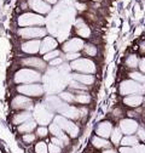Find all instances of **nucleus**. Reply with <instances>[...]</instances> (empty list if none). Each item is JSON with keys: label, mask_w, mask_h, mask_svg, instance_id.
<instances>
[{"label": "nucleus", "mask_w": 145, "mask_h": 153, "mask_svg": "<svg viewBox=\"0 0 145 153\" xmlns=\"http://www.w3.org/2000/svg\"><path fill=\"white\" fill-rule=\"evenodd\" d=\"M12 79H13V83H15L16 85L41 83V80H42V73L35 71V69L21 67L20 69H17V71L15 72Z\"/></svg>", "instance_id": "f257e3e1"}, {"label": "nucleus", "mask_w": 145, "mask_h": 153, "mask_svg": "<svg viewBox=\"0 0 145 153\" xmlns=\"http://www.w3.org/2000/svg\"><path fill=\"white\" fill-rule=\"evenodd\" d=\"M56 123L64 134H67V135L71 139V140H76L80 137L81 135V126L75 123L74 120H70V119H67L62 116H59V114H54V118L53 120Z\"/></svg>", "instance_id": "f03ea898"}, {"label": "nucleus", "mask_w": 145, "mask_h": 153, "mask_svg": "<svg viewBox=\"0 0 145 153\" xmlns=\"http://www.w3.org/2000/svg\"><path fill=\"white\" fill-rule=\"evenodd\" d=\"M31 114H33V119L36 122L38 125L48 126L52 123L56 113L52 112L45 103H36L34 105Z\"/></svg>", "instance_id": "7ed1b4c3"}, {"label": "nucleus", "mask_w": 145, "mask_h": 153, "mask_svg": "<svg viewBox=\"0 0 145 153\" xmlns=\"http://www.w3.org/2000/svg\"><path fill=\"white\" fill-rule=\"evenodd\" d=\"M69 67L72 72L75 73H83V74H94L98 72L97 63L92 59H87V57L81 56L80 59L75 60L69 63Z\"/></svg>", "instance_id": "20e7f679"}, {"label": "nucleus", "mask_w": 145, "mask_h": 153, "mask_svg": "<svg viewBox=\"0 0 145 153\" xmlns=\"http://www.w3.org/2000/svg\"><path fill=\"white\" fill-rule=\"evenodd\" d=\"M46 23L45 17L38 15L35 12H23L17 17V26L18 28L24 27H44Z\"/></svg>", "instance_id": "39448f33"}, {"label": "nucleus", "mask_w": 145, "mask_h": 153, "mask_svg": "<svg viewBox=\"0 0 145 153\" xmlns=\"http://www.w3.org/2000/svg\"><path fill=\"white\" fill-rule=\"evenodd\" d=\"M15 91L20 95H24L30 99H40L44 96L45 89L44 84L41 83H33V84H21V85H16Z\"/></svg>", "instance_id": "423d86ee"}, {"label": "nucleus", "mask_w": 145, "mask_h": 153, "mask_svg": "<svg viewBox=\"0 0 145 153\" xmlns=\"http://www.w3.org/2000/svg\"><path fill=\"white\" fill-rule=\"evenodd\" d=\"M17 35L21 38L22 40H34L39 39L41 40L42 38L47 35V29L45 27H24L18 28Z\"/></svg>", "instance_id": "0eeeda50"}, {"label": "nucleus", "mask_w": 145, "mask_h": 153, "mask_svg": "<svg viewBox=\"0 0 145 153\" xmlns=\"http://www.w3.org/2000/svg\"><path fill=\"white\" fill-rule=\"evenodd\" d=\"M119 92L120 95L123 97V96H128V95H144L145 91H144V88H143V84L140 83H137L132 79H124L120 83L119 85Z\"/></svg>", "instance_id": "6e6552de"}, {"label": "nucleus", "mask_w": 145, "mask_h": 153, "mask_svg": "<svg viewBox=\"0 0 145 153\" xmlns=\"http://www.w3.org/2000/svg\"><path fill=\"white\" fill-rule=\"evenodd\" d=\"M18 63H20L21 67L35 69L41 73L47 69V63L42 60V57H39V56H23L20 59Z\"/></svg>", "instance_id": "1a4fd4ad"}, {"label": "nucleus", "mask_w": 145, "mask_h": 153, "mask_svg": "<svg viewBox=\"0 0 145 153\" xmlns=\"http://www.w3.org/2000/svg\"><path fill=\"white\" fill-rule=\"evenodd\" d=\"M34 105H35V102L33 99L27 97L24 95H20V94L15 95L10 102L11 108L16 112H18V111H33Z\"/></svg>", "instance_id": "9d476101"}, {"label": "nucleus", "mask_w": 145, "mask_h": 153, "mask_svg": "<svg viewBox=\"0 0 145 153\" xmlns=\"http://www.w3.org/2000/svg\"><path fill=\"white\" fill-rule=\"evenodd\" d=\"M115 128V124L113 120L110 119H104V120H100L94 126V135L97 136H100V137H104V139H109L111 135V131L113 129Z\"/></svg>", "instance_id": "9b49d317"}, {"label": "nucleus", "mask_w": 145, "mask_h": 153, "mask_svg": "<svg viewBox=\"0 0 145 153\" xmlns=\"http://www.w3.org/2000/svg\"><path fill=\"white\" fill-rule=\"evenodd\" d=\"M139 122L137 119H132V118H122L121 120L117 122V126L121 130V132L123 135H134L135 131L138 130L139 126Z\"/></svg>", "instance_id": "f8f14e48"}, {"label": "nucleus", "mask_w": 145, "mask_h": 153, "mask_svg": "<svg viewBox=\"0 0 145 153\" xmlns=\"http://www.w3.org/2000/svg\"><path fill=\"white\" fill-rule=\"evenodd\" d=\"M83 45H85V40L80 39L78 36H72V38H69L68 40H65L62 44L61 51L64 53H67V52H81Z\"/></svg>", "instance_id": "ddd939ff"}, {"label": "nucleus", "mask_w": 145, "mask_h": 153, "mask_svg": "<svg viewBox=\"0 0 145 153\" xmlns=\"http://www.w3.org/2000/svg\"><path fill=\"white\" fill-rule=\"evenodd\" d=\"M89 147L93 148L94 151H98V152H103L105 149L115 148L111 145V142H110V140H109V139H104V137L97 136V135H94V134L89 139Z\"/></svg>", "instance_id": "4468645a"}, {"label": "nucleus", "mask_w": 145, "mask_h": 153, "mask_svg": "<svg viewBox=\"0 0 145 153\" xmlns=\"http://www.w3.org/2000/svg\"><path fill=\"white\" fill-rule=\"evenodd\" d=\"M20 50L24 55L35 56L40 52V40L34 39V40H23L20 45Z\"/></svg>", "instance_id": "2eb2a0df"}, {"label": "nucleus", "mask_w": 145, "mask_h": 153, "mask_svg": "<svg viewBox=\"0 0 145 153\" xmlns=\"http://www.w3.org/2000/svg\"><path fill=\"white\" fill-rule=\"evenodd\" d=\"M28 9L31 10V12H35L38 15H47L51 11V5H48L47 3H45L44 0H28Z\"/></svg>", "instance_id": "dca6fc26"}, {"label": "nucleus", "mask_w": 145, "mask_h": 153, "mask_svg": "<svg viewBox=\"0 0 145 153\" xmlns=\"http://www.w3.org/2000/svg\"><path fill=\"white\" fill-rule=\"evenodd\" d=\"M59 46V42L56 39L54 36L52 35H46L45 38H42V39L40 40V55H45L50 51H53L58 49Z\"/></svg>", "instance_id": "f3484780"}, {"label": "nucleus", "mask_w": 145, "mask_h": 153, "mask_svg": "<svg viewBox=\"0 0 145 153\" xmlns=\"http://www.w3.org/2000/svg\"><path fill=\"white\" fill-rule=\"evenodd\" d=\"M122 103L130 109L139 108L144 105V95H128V96H123Z\"/></svg>", "instance_id": "a211bd4d"}, {"label": "nucleus", "mask_w": 145, "mask_h": 153, "mask_svg": "<svg viewBox=\"0 0 145 153\" xmlns=\"http://www.w3.org/2000/svg\"><path fill=\"white\" fill-rule=\"evenodd\" d=\"M70 75H71L72 80H76V82H79L86 86H89V88H92L93 84L96 83V75L94 74H83V73L72 72Z\"/></svg>", "instance_id": "6ab92c4d"}, {"label": "nucleus", "mask_w": 145, "mask_h": 153, "mask_svg": "<svg viewBox=\"0 0 145 153\" xmlns=\"http://www.w3.org/2000/svg\"><path fill=\"white\" fill-rule=\"evenodd\" d=\"M33 118V114H31V111H18L16 112L15 114H12L11 117V124L16 128L20 124L29 120Z\"/></svg>", "instance_id": "aec40b11"}, {"label": "nucleus", "mask_w": 145, "mask_h": 153, "mask_svg": "<svg viewBox=\"0 0 145 153\" xmlns=\"http://www.w3.org/2000/svg\"><path fill=\"white\" fill-rule=\"evenodd\" d=\"M36 126H38V124H36V122L31 118L22 124H20L18 126H16V132L18 134V136L20 135H23V134H29V132H34Z\"/></svg>", "instance_id": "412c9836"}, {"label": "nucleus", "mask_w": 145, "mask_h": 153, "mask_svg": "<svg viewBox=\"0 0 145 153\" xmlns=\"http://www.w3.org/2000/svg\"><path fill=\"white\" fill-rule=\"evenodd\" d=\"M45 105H46L52 112L57 113V112L61 109V107L64 105V102H63L58 96H56V95H50V96H47L46 100H45Z\"/></svg>", "instance_id": "4be33fe9"}, {"label": "nucleus", "mask_w": 145, "mask_h": 153, "mask_svg": "<svg viewBox=\"0 0 145 153\" xmlns=\"http://www.w3.org/2000/svg\"><path fill=\"white\" fill-rule=\"evenodd\" d=\"M98 46L93 43H85L83 48H82V51H81V55H83V57H87V59H96L98 56Z\"/></svg>", "instance_id": "5701e85b"}, {"label": "nucleus", "mask_w": 145, "mask_h": 153, "mask_svg": "<svg viewBox=\"0 0 145 153\" xmlns=\"http://www.w3.org/2000/svg\"><path fill=\"white\" fill-rule=\"evenodd\" d=\"M75 99H74V103L79 105V106H88L92 102V96H91V92H78L74 94Z\"/></svg>", "instance_id": "b1692460"}, {"label": "nucleus", "mask_w": 145, "mask_h": 153, "mask_svg": "<svg viewBox=\"0 0 145 153\" xmlns=\"http://www.w3.org/2000/svg\"><path fill=\"white\" fill-rule=\"evenodd\" d=\"M138 65H139V56L135 53H130L126 56L124 59V67L128 71H135L138 69Z\"/></svg>", "instance_id": "393cba45"}, {"label": "nucleus", "mask_w": 145, "mask_h": 153, "mask_svg": "<svg viewBox=\"0 0 145 153\" xmlns=\"http://www.w3.org/2000/svg\"><path fill=\"white\" fill-rule=\"evenodd\" d=\"M122 137H123V134L121 132V130L119 129V126L115 125V128H114L113 131H111L110 137H109V140H110L111 145H113L114 147H119V146H120V142H121V140H122Z\"/></svg>", "instance_id": "a878e982"}, {"label": "nucleus", "mask_w": 145, "mask_h": 153, "mask_svg": "<svg viewBox=\"0 0 145 153\" xmlns=\"http://www.w3.org/2000/svg\"><path fill=\"white\" fill-rule=\"evenodd\" d=\"M36 141H38V137L34 132H29V134H23V135H20V142L23 143L24 146H29L31 147Z\"/></svg>", "instance_id": "bb28decb"}, {"label": "nucleus", "mask_w": 145, "mask_h": 153, "mask_svg": "<svg viewBox=\"0 0 145 153\" xmlns=\"http://www.w3.org/2000/svg\"><path fill=\"white\" fill-rule=\"evenodd\" d=\"M138 143H140V142H139V140L135 135H123V137L120 142V146H122V147H133Z\"/></svg>", "instance_id": "cd10ccee"}, {"label": "nucleus", "mask_w": 145, "mask_h": 153, "mask_svg": "<svg viewBox=\"0 0 145 153\" xmlns=\"http://www.w3.org/2000/svg\"><path fill=\"white\" fill-rule=\"evenodd\" d=\"M33 153H48V146L46 140H38L31 146Z\"/></svg>", "instance_id": "c85d7f7f"}, {"label": "nucleus", "mask_w": 145, "mask_h": 153, "mask_svg": "<svg viewBox=\"0 0 145 153\" xmlns=\"http://www.w3.org/2000/svg\"><path fill=\"white\" fill-rule=\"evenodd\" d=\"M75 34L78 35V38H80V39L85 40V39H89L91 35H92V29L89 28L88 25H85L80 28H76L75 29Z\"/></svg>", "instance_id": "c756f323"}, {"label": "nucleus", "mask_w": 145, "mask_h": 153, "mask_svg": "<svg viewBox=\"0 0 145 153\" xmlns=\"http://www.w3.org/2000/svg\"><path fill=\"white\" fill-rule=\"evenodd\" d=\"M34 134L38 137V140H47L50 137V131H48V126H44V125H38L34 131Z\"/></svg>", "instance_id": "7c9ffc66"}, {"label": "nucleus", "mask_w": 145, "mask_h": 153, "mask_svg": "<svg viewBox=\"0 0 145 153\" xmlns=\"http://www.w3.org/2000/svg\"><path fill=\"white\" fill-rule=\"evenodd\" d=\"M58 97L67 105H70V103H74V99H75V95L72 94L71 91H69L68 89L67 90H63L58 94Z\"/></svg>", "instance_id": "2f4dec72"}, {"label": "nucleus", "mask_w": 145, "mask_h": 153, "mask_svg": "<svg viewBox=\"0 0 145 153\" xmlns=\"http://www.w3.org/2000/svg\"><path fill=\"white\" fill-rule=\"evenodd\" d=\"M123 116H126V112L122 109V107H114L110 112V120L113 122H119L122 118H124Z\"/></svg>", "instance_id": "473e14b6"}, {"label": "nucleus", "mask_w": 145, "mask_h": 153, "mask_svg": "<svg viewBox=\"0 0 145 153\" xmlns=\"http://www.w3.org/2000/svg\"><path fill=\"white\" fill-rule=\"evenodd\" d=\"M128 78L134 80V82H137V83L143 84V82L145 79V75L143 73H140L138 69H135V71H130L128 72Z\"/></svg>", "instance_id": "72a5a7b5"}, {"label": "nucleus", "mask_w": 145, "mask_h": 153, "mask_svg": "<svg viewBox=\"0 0 145 153\" xmlns=\"http://www.w3.org/2000/svg\"><path fill=\"white\" fill-rule=\"evenodd\" d=\"M61 55H62V51H61L59 49H56V50L50 51V52L42 55V60H44L46 63H48L50 61H52V60H54V59H57V57H59Z\"/></svg>", "instance_id": "f704fd0d"}, {"label": "nucleus", "mask_w": 145, "mask_h": 153, "mask_svg": "<svg viewBox=\"0 0 145 153\" xmlns=\"http://www.w3.org/2000/svg\"><path fill=\"white\" fill-rule=\"evenodd\" d=\"M82 55H81V52H67V53H64L62 57L64 59V61H67V62H72V61H75V60H78V59H80Z\"/></svg>", "instance_id": "c9c22d12"}, {"label": "nucleus", "mask_w": 145, "mask_h": 153, "mask_svg": "<svg viewBox=\"0 0 145 153\" xmlns=\"http://www.w3.org/2000/svg\"><path fill=\"white\" fill-rule=\"evenodd\" d=\"M134 135L138 137L139 142H141V143H145V125H144V124H139V126H138V130L135 131V134H134Z\"/></svg>", "instance_id": "e433bc0d"}, {"label": "nucleus", "mask_w": 145, "mask_h": 153, "mask_svg": "<svg viewBox=\"0 0 145 153\" xmlns=\"http://www.w3.org/2000/svg\"><path fill=\"white\" fill-rule=\"evenodd\" d=\"M64 62H65V61H64V59H63L62 56H59V57H57V59H54V60L50 61V62L47 63V66H50L51 68H58V67H59V66H62Z\"/></svg>", "instance_id": "4c0bfd02"}, {"label": "nucleus", "mask_w": 145, "mask_h": 153, "mask_svg": "<svg viewBox=\"0 0 145 153\" xmlns=\"http://www.w3.org/2000/svg\"><path fill=\"white\" fill-rule=\"evenodd\" d=\"M47 146H48V153H64V149L57 145H54L50 141H47Z\"/></svg>", "instance_id": "58836bf2"}, {"label": "nucleus", "mask_w": 145, "mask_h": 153, "mask_svg": "<svg viewBox=\"0 0 145 153\" xmlns=\"http://www.w3.org/2000/svg\"><path fill=\"white\" fill-rule=\"evenodd\" d=\"M138 71L145 75V57L139 59V65H138Z\"/></svg>", "instance_id": "ea45409f"}, {"label": "nucleus", "mask_w": 145, "mask_h": 153, "mask_svg": "<svg viewBox=\"0 0 145 153\" xmlns=\"http://www.w3.org/2000/svg\"><path fill=\"white\" fill-rule=\"evenodd\" d=\"M139 52L140 53H145V40L140 42V44H139Z\"/></svg>", "instance_id": "a19ab883"}, {"label": "nucleus", "mask_w": 145, "mask_h": 153, "mask_svg": "<svg viewBox=\"0 0 145 153\" xmlns=\"http://www.w3.org/2000/svg\"><path fill=\"white\" fill-rule=\"evenodd\" d=\"M76 7H78V10H82V11H85L86 10V5L85 4H76Z\"/></svg>", "instance_id": "79ce46f5"}, {"label": "nucleus", "mask_w": 145, "mask_h": 153, "mask_svg": "<svg viewBox=\"0 0 145 153\" xmlns=\"http://www.w3.org/2000/svg\"><path fill=\"white\" fill-rule=\"evenodd\" d=\"M45 3H47L48 5H53V4H56L57 3V0H44Z\"/></svg>", "instance_id": "37998d69"}, {"label": "nucleus", "mask_w": 145, "mask_h": 153, "mask_svg": "<svg viewBox=\"0 0 145 153\" xmlns=\"http://www.w3.org/2000/svg\"><path fill=\"white\" fill-rule=\"evenodd\" d=\"M91 148V147H89ZM83 153H100V152H98V151H94L93 148H91V149H87V151H85Z\"/></svg>", "instance_id": "c03bdc74"}, {"label": "nucleus", "mask_w": 145, "mask_h": 153, "mask_svg": "<svg viewBox=\"0 0 145 153\" xmlns=\"http://www.w3.org/2000/svg\"><path fill=\"white\" fill-rule=\"evenodd\" d=\"M143 118L145 119V105H144V109H143Z\"/></svg>", "instance_id": "a18cd8bd"}, {"label": "nucleus", "mask_w": 145, "mask_h": 153, "mask_svg": "<svg viewBox=\"0 0 145 153\" xmlns=\"http://www.w3.org/2000/svg\"><path fill=\"white\" fill-rule=\"evenodd\" d=\"M143 88H144V91H145V79H144V82H143Z\"/></svg>", "instance_id": "49530a36"}, {"label": "nucleus", "mask_w": 145, "mask_h": 153, "mask_svg": "<svg viewBox=\"0 0 145 153\" xmlns=\"http://www.w3.org/2000/svg\"><path fill=\"white\" fill-rule=\"evenodd\" d=\"M0 153H4V151H3V148L0 147Z\"/></svg>", "instance_id": "de8ad7c7"}, {"label": "nucleus", "mask_w": 145, "mask_h": 153, "mask_svg": "<svg viewBox=\"0 0 145 153\" xmlns=\"http://www.w3.org/2000/svg\"><path fill=\"white\" fill-rule=\"evenodd\" d=\"M92 1H94V3H98V1H100V0H92Z\"/></svg>", "instance_id": "09e8293b"}, {"label": "nucleus", "mask_w": 145, "mask_h": 153, "mask_svg": "<svg viewBox=\"0 0 145 153\" xmlns=\"http://www.w3.org/2000/svg\"><path fill=\"white\" fill-rule=\"evenodd\" d=\"M144 105H145V96H144Z\"/></svg>", "instance_id": "8fccbe9b"}, {"label": "nucleus", "mask_w": 145, "mask_h": 153, "mask_svg": "<svg viewBox=\"0 0 145 153\" xmlns=\"http://www.w3.org/2000/svg\"><path fill=\"white\" fill-rule=\"evenodd\" d=\"M79 1H85V0H79Z\"/></svg>", "instance_id": "3c124183"}]
</instances>
